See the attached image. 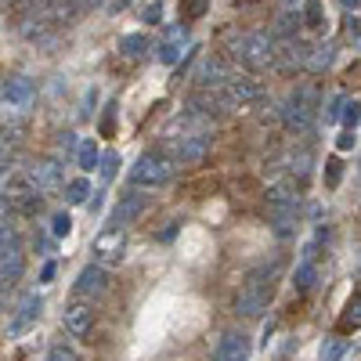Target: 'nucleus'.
Segmentation results:
<instances>
[{
    "instance_id": "obj_29",
    "label": "nucleus",
    "mask_w": 361,
    "mask_h": 361,
    "mask_svg": "<svg viewBox=\"0 0 361 361\" xmlns=\"http://www.w3.org/2000/svg\"><path fill=\"white\" fill-rule=\"evenodd\" d=\"M177 8H180V22H195L209 11V0H177Z\"/></svg>"
},
{
    "instance_id": "obj_13",
    "label": "nucleus",
    "mask_w": 361,
    "mask_h": 361,
    "mask_svg": "<svg viewBox=\"0 0 361 361\" xmlns=\"http://www.w3.org/2000/svg\"><path fill=\"white\" fill-rule=\"evenodd\" d=\"M25 177L37 188V195H54L62 185H69V180H62V163L58 159H40L33 166H25Z\"/></svg>"
},
{
    "instance_id": "obj_21",
    "label": "nucleus",
    "mask_w": 361,
    "mask_h": 361,
    "mask_svg": "<svg viewBox=\"0 0 361 361\" xmlns=\"http://www.w3.org/2000/svg\"><path fill=\"white\" fill-rule=\"evenodd\" d=\"M336 62V44H329V40H322V44H311V58H307V73H325L329 66Z\"/></svg>"
},
{
    "instance_id": "obj_30",
    "label": "nucleus",
    "mask_w": 361,
    "mask_h": 361,
    "mask_svg": "<svg viewBox=\"0 0 361 361\" xmlns=\"http://www.w3.org/2000/svg\"><path fill=\"white\" fill-rule=\"evenodd\" d=\"M80 137L73 134V130H66V134H58V159H73V156H80Z\"/></svg>"
},
{
    "instance_id": "obj_25",
    "label": "nucleus",
    "mask_w": 361,
    "mask_h": 361,
    "mask_svg": "<svg viewBox=\"0 0 361 361\" xmlns=\"http://www.w3.org/2000/svg\"><path fill=\"white\" fill-rule=\"evenodd\" d=\"M340 329L350 333V329H361V293H354L347 304H343V314H340Z\"/></svg>"
},
{
    "instance_id": "obj_14",
    "label": "nucleus",
    "mask_w": 361,
    "mask_h": 361,
    "mask_svg": "<svg viewBox=\"0 0 361 361\" xmlns=\"http://www.w3.org/2000/svg\"><path fill=\"white\" fill-rule=\"evenodd\" d=\"M40 314H44V296H40V293H25V296L18 300L11 322H8V336H22L25 329H33V325L40 322Z\"/></svg>"
},
{
    "instance_id": "obj_16",
    "label": "nucleus",
    "mask_w": 361,
    "mask_h": 361,
    "mask_svg": "<svg viewBox=\"0 0 361 361\" xmlns=\"http://www.w3.org/2000/svg\"><path fill=\"white\" fill-rule=\"evenodd\" d=\"M73 289H76L80 300H94V296H102V293L109 289V267H102V264H87L80 275H76Z\"/></svg>"
},
{
    "instance_id": "obj_5",
    "label": "nucleus",
    "mask_w": 361,
    "mask_h": 361,
    "mask_svg": "<svg viewBox=\"0 0 361 361\" xmlns=\"http://www.w3.org/2000/svg\"><path fill=\"white\" fill-rule=\"evenodd\" d=\"M209 145H214V134L209 130H188V134H166L163 141V156L180 163V166H188V163H199L206 152H209Z\"/></svg>"
},
{
    "instance_id": "obj_6",
    "label": "nucleus",
    "mask_w": 361,
    "mask_h": 361,
    "mask_svg": "<svg viewBox=\"0 0 361 361\" xmlns=\"http://www.w3.org/2000/svg\"><path fill=\"white\" fill-rule=\"evenodd\" d=\"M173 159H166L163 152H145L137 156V163L130 166V185L134 188H163L170 185V177H173Z\"/></svg>"
},
{
    "instance_id": "obj_15",
    "label": "nucleus",
    "mask_w": 361,
    "mask_h": 361,
    "mask_svg": "<svg viewBox=\"0 0 361 361\" xmlns=\"http://www.w3.org/2000/svg\"><path fill=\"white\" fill-rule=\"evenodd\" d=\"M231 76H235V73L228 69V62H224V58H217V54L202 58L199 69H195V83H199L202 90H209V94H217V90H221Z\"/></svg>"
},
{
    "instance_id": "obj_42",
    "label": "nucleus",
    "mask_w": 361,
    "mask_h": 361,
    "mask_svg": "<svg viewBox=\"0 0 361 361\" xmlns=\"http://www.w3.org/2000/svg\"><path fill=\"white\" fill-rule=\"evenodd\" d=\"M159 18H163V4H152L145 11V22H159Z\"/></svg>"
},
{
    "instance_id": "obj_45",
    "label": "nucleus",
    "mask_w": 361,
    "mask_h": 361,
    "mask_svg": "<svg viewBox=\"0 0 361 361\" xmlns=\"http://www.w3.org/2000/svg\"><path fill=\"white\" fill-rule=\"evenodd\" d=\"M340 4H343V8H357V11H361V0H340Z\"/></svg>"
},
{
    "instance_id": "obj_37",
    "label": "nucleus",
    "mask_w": 361,
    "mask_h": 361,
    "mask_svg": "<svg viewBox=\"0 0 361 361\" xmlns=\"http://www.w3.org/2000/svg\"><path fill=\"white\" fill-rule=\"evenodd\" d=\"M44 361H80V354L73 350V347H66V343H58V347H51L47 350V357Z\"/></svg>"
},
{
    "instance_id": "obj_38",
    "label": "nucleus",
    "mask_w": 361,
    "mask_h": 361,
    "mask_svg": "<svg viewBox=\"0 0 361 361\" xmlns=\"http://www.w3.org/2000/svg\"><path fill=\"white\" fill-rule=\"evenodd\" d=\"M18 137H22V123H18V119H8V123H4V152L18 145Z\"/></svg>"
},
{
    "instance_id": "obj_3",
    "label": "nucleus",
    "mask_w": 361,
    "mask_h": 361,
    "mask_svg": "<svg viewBox=\"0 0 361 361\" xmlns=\"http://www.w3.org/2000/svg\"><path fill=\"white\" fill-rule=\"evenodd\" d=\"M279 119L286 123L289 134L296 137H304L314 130V119H318V94H314V87H296L289 90V98L282 102L279 109Z\"/></svg>"
},
{
    "instance_id": "obj_41",
    "label": "nucleus",
    "mask_w": 361,
    "mask_h": 361,
    "mask_svg": "<svg viewBox=\"0 0 361 361\" xmlns=\"http://www.w3.org/2000/svg\"><path fill=\"white\" fill-rule=\"evenodd\" d=\"M354 145H357V134H354V130H343V134L336 137V148H340V152H350Z\"/></svg>"
},
{
    "instance_id": "obj_8",
    "label": "nucleus",
    "mask_w": 361,
    "mask_h": 361,
    "mask_svg": "<svg viewBox=\"0 0 361 361\" xmlns=\"http://www.w3.org/2000/svg\"><path fill=\"white\" fill-rule=\"evenodd\" d=\"M44 195H37V188L29 185V177L22 173H11L4 180V209H11V214H25V217H33L37 209H40Z\"/></svg>"
},
{
    "instance_id": "obj_19",
    "label": "nucleus",
    "mask_w": 361,
    "mask_h": 361,
    "mask_svg": "<svg viewBox=\"0 0 361 361\" xmlns=\"http://www.w3.org/2000/svg\"><path fill=\"white\" fill-rule=\"evenodd\" d=\"M145 206H148V199L141 195V192H127V195H119V202L112 206V214H109V224H130V221H137L141 214H145Z\"/></svg>"
},
{
    "instance_id": "obj_18",
    "label": "nucleus",
    "mask_w": 361,
    "mask_h": 361,
    "mask_svg": "<svg viewBox=\"0 0 361 361\" xmlns=\"http://www.w3.org/2000/svg\"><path fill=\"white\" fill-rule=\"evenodd\" d=\"M307 58H311V44H307V40H300V37L282 40V44H279V62H275V69H282V73L307 69Z\"/></svg>"
},
{
    "instance_id": "obj_20",
    "label": "nucleus",
    "mask_w": 361,
    "mask_h": 361,
    "mask_svg": "<svg viewBox=\"0 0 361 361\" xmlns=\"http://www.w3.org/2000/svg\"><path fill=\"white\" fill-rule=\"evenodd\" d=\"M250 354H253V347H250L246 333H224L214 350V361H250Z\"/></svg>"
},
{
    "instance_id": "obj_10",
    "label": "nucleus",
    "mask_w": 361,
    "mask_h": 361,
    "mask_svg": "<svg viewBox=\"0 0 361 361\" xmlns=\"http://www.w3.org/2000/svg\"><path fill=\"white\" fill-rule=\"evenodd\" d=\"M123 253H127V231L119 224H105L94 235V264L119 267V264H123Z\"/></svg>"
},
{
    "instance_id": "obj_33",
    "label": "nucleus",
    "mask_w": 361,
    "mask_h": 361,
    "mask_svg": "<svg viewBox=\"0 0 361 361\" xmlns=\"http://www.w3.org/2000/svg\"><path fill=\"white\" fill-rule=\"evenodd\" d=\"M357 123H361V102H347V109H343V130H357Z\"/></svg>"
},
{
    "instance_id": "obj_40",
    "label": "nucleus",
    "mask_w": 361,
    "mask_h": 361,
    "mask_svg": "<svg viewBox=\"0 0 361 361\" xmlns=\"http://www.w3.org/2000/svg\"><path fill=\"white\" fill-rule=\"evenodd\" d=\"M347 40H350V47L361 54V18H350V25H347Z\"/></svg>"
},
{
    "instance_id": "obj_9",
    "label": "nucleus",
    "mask_w": 361,
    "mask_h": 361,
    "mask_svg": "<svg viewBox=\"0 0 361 361\" xmlns=\"http://www.w3.org/2000/svg\"><path fill=\"white\" fill-rule=\"evenodd\" d=\"M18 279H22V246H18L15 224L4 214V231H0V282H4V289H8Z\"/></svg>"
},
{
    "instance_id": "obj_23",
    "label": "nucleus",
    "mask_w": 361,
    "mask_h": 361,
    "mask_svg": "<svg viewBox=\"0 0 361 361\" xmlns=\"http://www.w3.org/2000/svg\"><path fill=\"white\" fill-rule=\"evenodd\" d=\"M300 18H304L311 29H318V33H325V25H329L322 0H304V4H300Z\"/></svg>"
},
{
    "instance_id": "obj_28",
    "label": "nucleus",
    "mask_w": 361,
    "mask_h": 361,
    "mask_svg": "<svg viewBox=\"0 0 361 361\" xmlns=\"http://www.w3.org/2000/svg\"><path fill=\"white\" fill-rule=\"evenodd\" d=\"M145 51H148V37H145V33L119 37V54H123V58H141Z\"/></svg>"
},
{
    "instance_id": "obj_7",
    "label": "nucleus",
    "mask_w": 361,
    "mask_h": 361,
    "mask_svg": "<svg viewBox=\"0 0 361 361\" xmlns=\"http://www.w3.org/2000/svg\"><path fill=\"white\" fill-rule=\"evenodd\" d=\"M217 102L224 109H250L257 102H264V83L253 73H235L221 90H217Z\"/></svg>"
},
{
    "instance_id": "obj_24",
    "label": "nucleus",
    "mask_w": 361,
    "mask_h": 361,
    "mask_svg": "<svg viewBox=\"0 0 361 361\" xmlns=\"http://www.w3.org/2000/svg\"><path fill=\"white\" fill-rule=\"evenodd\" d=\"M90 195H94V192H90V180L87 177H73L69 185H66V202L69 206H87Z\"/></svg>"
},
{
    "instance_id": "obj_27",
    "label": "nucleus",
    "mask_w": 361,
    "mask_h": 361,
    "mask_svg": "<svg viewBox=\"0 0 361 361\" xmlns=\"http://www.w3.org/2000/svg\"><path fill=\"white\" fill-rule=\"evenodd\" d=\"M76 166L83 170V173H90L94 166H102V152H98V145L90 141V137H83V145H80V156H76Z\"/></svg>"
},
{
    "instance_id": "obj_4",
    "label": "nucleus",
    "mask_w": 361,
    "mask_h": 361,
    "mask_svg": "<svg viewBox=\"0 0 361 361\" xmlns=\"http://www.w3.org/2000/svg\"><path fill=\"white\" fill-rule=\"evenodd\" d=\"M267 206H271V217H275V235L289 238L293 235V221L300 214V188H296V180L293 177L275 180V185L267 188Z\"/></svg>"
},
{
    "instance_id": "obj_22",
    "label": "nucleus",
    "mask_w": 361,
    "mask_h": 361,
    "mask_svg": "<svg viewBox=\"0 0 361 361\" xmlns=\"http://www.w3.org/2000/svg\"><path fill=\"white\" fill-rule=\"evenodd\" d=\"M286 170H289V177L293 180H307V173H311V152H307V148H293V152H286Z\"/></svg>"
},
{
    "instance_id": "obj_46",
    "label": "nucleus",
    "mask_w": 361,
    "mask_h": 361,
    "mask_svg": "<svg viewBox=\"0 0 361 361\" xmlns=\"http://www.w3.org/2000/svg\"><path fill=\"white\" fill-rule=\"evenodd\" d=\"M127 4H134V0H116V4H112V8H127Z\"/></svg>"
},
{
    "instance_id": "obj_35",
    "label": "nucleus",
    "mask_w": 361,
    "mask_h": 361,
    "mask_svg": "<svg viewBox=\"0 0 361 361\" xmlns=\"http://www.w3.org/2000/svg\"><path fill=\"white\" fill-rule=\"evenodd\" d=\"M69 231H73V217H69V214H54V217H51V235L66 238Z\"/></svg>"
},
{
    "instance_id": "obj_44",
    "label": "nucleus",
    "mask_w": 361,
    "mask_h": 361,
    "mask_svg": "<svg viewBox=\"0 0 361 361\" xmlns=\"http://www.w3.org/2000/svg\"><path fill=\"white\" fill-rule=\"evenodd\" d=\"M87 209H90V214H98V209H102V192H94V199L87 202Z\"/></svg>"
},
{
    "instance_id": "obj_1",
    "label": "nucleus",
    "mask_w": 361,
    "mask_h": 361,
    "mask_svg": "<svg viewBox=\"0 0 361 361\" xmlns=\"http://www.w3.org/2000/svg\"><path fill=\"white\" fill-rule=\"evenodd\" d=\"M275 279H279V267L275 264L253 271V275L246 279V286L238 289V296H235V314L260 318L267 311V304H271V296H275Z\"/></svg>"
},
{
    "instance_id": "obj_31",
    "label": "nucleus",
    "mask_w": 361,
    "mask_h": 361,
    "mask_svg": "<svg viewBox=\"0 0 361 361\" xmlns=\"http://www.w3.org/2000/svg\"><path fill=\"white\" fill-rule=\"evenodd\" d=\"M340 177H343V163H340V156L325 159V188H336V185H340Z\"/></svg>"
},
{
    "instance_id": "obj_32",
    "label": "nucleus",
    "mask_w": 361,
    "mask_h": 361,
    "mask_svg": "<svg viewBox=\"0 0 361 361\" xmlns=\"http://www.w3.org/2000/svg\"><path fill=\"white\" fill-rule=\"evenodd\" d=\"M343 109H347V98H343V94L329 98V112H325V123H343Z\"/></svg>"
},
{
    "instance_id": "obj_2",
    "label": "nucleus",
    "mask_w": 361,
    "mask_h": 361,
    "mask_svg": "<svg viewBox=\"0 0 361 361\" xmlns=\"http://www.w3.org/2000/svg\"><path fill=\"white\" fill-rule=\"evenodd\" d=\"M231 54L238 58V66H243L246 73H264L279 62V44L271 33H260V29H253V33H243L235 44H231Z\"/></svg>"
},
{
    "instance_id": "obj_36",
    "label": "nucleus",
    "mask_w": 361,
    "mask_h": 361,
    "mask_svg": "<svg viewBox=\"0 0 361 361\" xmlns=\"http://www.w3.org/2000/svg\"><path fill=\"white\" fill-rule=\"evenodd\" d=\"M347 354V343L343 340H329L325 347H322V361H340Z\"/></svg>"
},
{
    "instance_id": "obj_47",
    "label": "nucleus",
    "mask_w": 361,
    "mask_h": 361,
    "mask_svg": "<svg viewBox=\"0 0 361 361\" xmlns=\"http://www.w3.org/2000/svg\"><path fill=\"white\" fill-rule=\"evenodd\" d=\"M80 4H83V8H90V4H98V0H80Z\"/></svg>"
},
{
    "instance_id": "obj_26",
    "label": "nucleus",
    "mask_w": 361,
    "mask_h": 361,
    "mask_svg": "<svg viewBox=\"0 0 361 361\" xmlns=\"http://www.w3.org/2000/svg\"><path fill=\"white\" fill-rule=\"evenodd\" d=\"M314 279H318V267H314V260H300V264H296V275H293L296 293H311Z\"/></svg>"
},
{
    "instance_id": "obj_39",
    "label": "nucleus",
    "mask_w": 361,
    "mask_h": 361,
    "mask_svg": "<svg viewBox=\"0 0 361 361\" xmlns=\"http://www.w3.org/2000/svg\"><path fill=\"white\" fill-rule=\"evenodd\" d=\"M105 137H112L116 134V102H109L105 105V116H102V127H98Z\"/></svg>"
},
{
    "instance_id": "obj_12",
    "label": "nucleus",
    "mask_w": 361,
    "mask_h": 361,
    "mask_svg": "<svg viewBox=\"0 0 361 361\" xmlns=\"http://www.w3.org/2000/svg\"><path fill=\"white\" fill-rule=\"evenodd\" d=\"M62 329L73 336V340H87L90 329H94V304L90 300H73V304H66L62 311Z\"/></svg>"
},
{
    "instance_id": "obj_11",
    "label": "nucleus",
    "mask_w": 361,
    "mask_h": 361,
    "mask_svg": "<svg viewBox=\"0 0 361 361\" xmlns=\"http://www.w3.org/2000/svg\"><path fill=\"white\" fill-rule=\"evenodd\" d=\"M33 98H37V83L29 80V76H22V73H15V76H4V116H22L29 105H33Z\"/></svg>"
},
{
    "instance_id": "obj_34",
    "label": "nucleus",
    "mask_w": 361,
    "mask_h": 361,
    "mask_svg": "<svg viewBox=\"0 0 361 361\" xmlns=\"http://www.w3.org/2000/svg\"><path fill=\"white\" fill-rule=\"evenodd\" d=\"M116 170H119V156H116V152H102V166H98L102 180H112Z\"/></svg>"
},
{
    "instance_id": "obj_17",
    "label": "nucleus",
    "mask_w": 361,
    "mask_h": 361,
    "mask_svg": "<svg viewBox=\"0 0 361 361\" xmlns=\"http://www.w3.org/2000/svg\"><path fill=\"white\" fill-rule=\"evenodd\" d=\"M188 47V25H170L166 33H163V40H159V62L163 66H177L185 54H192V51H185Z\"/></svg>"
},
{
    "instance_id": "obj_43",
    "label": "nucleus",
    "mask_w": 361,
    "mask_h": 361,
    "mask_svg": "<svg viewBox=\"0 0 361 361\" xmlns=\"http://www.w3.org/2000/svg\"><path fill=\"white\" fill-rule=\"evenodd\" d=\"M54 271H58V267H54V260H47V264L40 267V282H51V279H54Z\"/></svg>"
}]
</instances>
